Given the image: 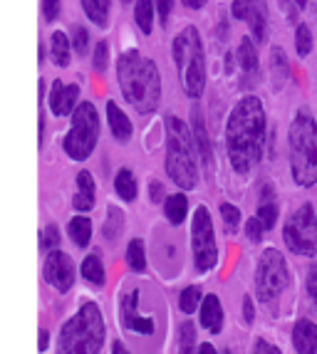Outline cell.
<instances>
[{"instance_id":"obj_1","label":"cell","mask_w":317,"mask_h":354,"mask_svg":"<svg viewBox=\"0 0 317 354\" xmlns=\"http://www.w3.org/2000/svg\"><path fill=\"white\" fill-rule=\"evenodd\" d=\"M265 131H268V119H265L263 102L253 95L238 100L226 124V151L233 171L248 174L263 159Z\"/></svg>"},{"instance_id":"obj_2","label":"cell","mask_w":317,"mask_h":354,"mask_svg":"<svg viewBox=\"0 0 317 354\" xmlns=\"http://www.w3.org/2000/svg\"><path fill=\"white\" fill-rule=\"evenodd\" d=\"M117 82L124 102L149 114L161 102V72L156 62L139 50H127L117 59Z\"/></svg>"},{"instance_id":"obj_3","label":"cell","mask_w":317,"mask_h":354,"mask_svg":"<svg viewBox=\"0 0 317 354\" xmlns=\"http://www.w3.org/2000/svg\"><path fill=\"white\" fill-rule=\"evenodd\" d=\"M166 174L179 189L191 191L199 186V156L186 122L176 114H166Z\"/></svg>"},{"instance_id":"obj_4","label":"cell","mask_w":317,"mask_h":354,"mask_svg":"<svg viewBox=\"0 0 317 354\" xmlns=\"http://www.w3.org/2000/svg\"><path fill=\"white\" fill-rule=\"evenodd\" d=\"M171 59L181 77L183 92L191 100H199L206 89V53L199 28L186 25L171 42Z\"/></svg>"},{"instance_id":"obj_5","label":"cell","mask_w":317,"mask_h":354,"mask_svg":"<svg viewBox=\"0 0 317 354\" xmlns=\"http://www.w3.org/2000/svg\"><path fill=\"white\" fill-rule=\"evenodd\" d=\"M290 147V171L298 186L317 183V122L307 109L295 114L288 134Z\"/></svg>"},{"instance_id":"obj_6","label":"cell","mask_w":317,"mask_h":354,"mask_svg":"<svg viewBox=\"0 0 317 354\" xmlns=\"http://www.w3.org/2000/svg\"><path fill=\"white\" fill-rule=\"evenodd\" d=\"M105 342V319L94 302H84L60 332L57 354H97Z\"/></svg>"},{"instance_id":"obj_7","label":"cell","mask_w":317,"mask_h":354,"mask_svg":"<svg viewBox=\"0 0 317 354\" xmlns=\"http://www.w3.org/2000/svg\"><path fill=\"white\" fill-rule=\"evenodd\" d=\"M72 124L62 139V149L72 161H87L100 142L102 122L92 102H80L70 114Z\"/></svg>"},{"instance_id":"obj_8","label":"cell","mask_w":317,"mask_h":354,"mask_svg":"<svg viewBox=\"0 0 317 354\" xmlns=\"http://www.w3.org/2000/svg\"><path fill=\"white\" fill-rule=\"evenodd\" d=\"M282 241L288 245L290 253L295 255H312L317 253V216L312 203H302L293 213L282 228Z\"/></svg>"},{"instance_id":"obj_9","label":"cell","mask_w":317,"mask_h":354,"mask_svg":"<svg viewBox=\"0 0 317 354\" xmlns=\"http://www.w3.org/2000/svg\"><path fill=\"white\" fill-rule=\"evenodd\" d=\"M290 285V270L280 250L268 248L258 260V272H255V290L263 302H273L282 290Z\"/></svg>"},{"instance_id":"obj_10","label":"cell","mask_w":317,"mask_h":354,"mask_svg":"<svg viewBox=\"0 0 317 354\" xmlns=\"http://www.w3.org/2000/svg\"><path fill=\"white\" fill-rule=\"evenodd\" d=\"M191 250H194V263L201 272L211 270L218 263L213 221L206 206H199L194 211V221H191Z\"/></svg>"},{"instance_id":"obj_11","label":"cell","mask_w":317,"mask_h":354,"mask_svg":"<svg viewBox=\"0 0 317 354\" xmlns=\"http://www.w3.org/2000/svg\"><path fill=\"white\" fill-rule=\"evenodd\" d=\"M230 15L248 25L253 42H265L268 37V0H233Z\"/></svg>"},{"instance_id":"obj_12","label":"cell","mask_w":317,"mask_h":354,"mask_svg":"<svg viewBox=\"0 0 317 354\" xmlns=\"http://www.w3.org/2000/svg\"><path fill=\"white\" fill-rule=\"evenodd\" d=\"M42 275H45V283L53 285L57 292H67L75 283V263L62 250H50V255L45 258Z\"/></svg>"},{"instance_id":"obj_13","label":"cell","mask_w":317,"mask_h":354,"mask_svg":"<svg viewBox=\"0 0 317 354\" xmlns=\"http://www.w3.org/2000/svg\"><path fill=\"white\" fill-rule=\"evenodd\" d=\"M80 104V84H67L62 80H55L47 92V106L55 117H70L75 106Z\"/></svg>"},{"instance_id":"obj_14","label":"cell","mask_w":317,"mask_h":354,"mask_svg":"<svg viewBox=\"0 0 317 354\" xmlns=\"http://www.w3.org/2000/svg\"><path fill=\"white\" fill-rule=\"evenodd\" d=\"M191 136H194L196 153L201 156L203 166H206V169H211V166H213L211 139H208V131H206V122H203V114H201V109H194V112H191Z\"/></svg>"},{"instance_id":"obj_15","label":"cell","mask_w":317,"mask_h":354,"mask_svg":"<svg viewBox=\"0 0 317 354\" xmlns=\"http://www.w3.org/2000/svg\"><path fill=\"white\" fill-rule=\"evenodd\" d=\"M107 122H109V129H112V136L117 142H129L132 134H134V127H132V119L127 117V112L114 100L107 102Z\"/></svg>"},{"instance_id":"obj_16","label":"cell","mask_w":317,"mask_h":354,"mask_svg":"<svg viewBox=\"0 0 317 354\" xmlns=\"http://www.w3.org/2000/svg\"><path fill=\"white\" fill-rule=\"evenodd\" d=\"M293 344L298 354H317V325L310 319H300L293 330Z\"/></svg>"},{"instance_id":"obj_17","label":"cell","mask_w":317,"mask_h":354,"mask_svg":"<svg viewBox=\"0 0 317 354\" xmlns=\"http://www.w3.org/2000/svg\"><path fill=\"white\" fill-rule=\"evenodd\" d=\"M136 300H139V292H129L124 297V325L129 327L132 332H139V335H152L154 332V322L149 317H139L136 315Z\"/></svg>"},{"instance_id":"obj_18","label":"cell","mask_w":317,"mask_h":354,"mask_svg":"<svg viewBox=\"0 0 317 354\" xmlns=\"http://www.w3.org/2000/svg\"><path fill=\"white\" fill-rule=\"evenodd\" d=\"M201 325L211 335H218L224 327V307H221L216 295H206L203 302H201Z\"/></svg>"},{"instance_id":"obj_19","label":"cell","mask_w":317,"mask_h":354,"mask_svg":"<svg viewBox=\"0 0 317 354\" xmlns=\"http://www.w3.org/2000/svg\"><path fill=\"white\" fill-rule=\"evenodd\" d=\"M50 59H53L55 67H67L72 62L70 35L62 32V30H55L53 35H50Z\"/></svg>"},{"instance_id":"obj_20","label":"cell","mask_w":317,"mask_h":354,"mask_svg":"<svg viewBox=\"0 0 317 354\" xmlns=\"http://www.w3.org/2000/svg\"><path fill=\"white\" fill-rule=\"evenodd\" d=\"M235 59H238V67H241L246 75H255L260 67V59H258V50H255V42L251 37H241L238 42V50H235Z\"/></svg>"},{"instance_id":"obj_21","label":"cell","mask_w":317,"mask_h":354,"mask_svg":"<svg viewBox=\"0 0 317 354\" xmlns=\"http://www.w3.org/2000/svg\"><path fill=\"white\" fill-rule=\"evenodd\" d=\"M134 25L144 32V35H152L154 25H156L154 0H134Z\"/></svg>"},{"instance_id":"obj_22","label":"cell","mask_w":317,"mask_h":354,"mask_svg":"<svg viewBox=\"0 0 317 354\" xmlns=\"http://www.w3.org/2000/svg\"><path fill=\"white\" fill-rule=\"evenodd\" d=\"M164 216L171 225H181L188 216V198L183 194H171L164 201Z\"/></svg>"},{"instance_id":"obj_23","label":"cell","mask_w":317,"mask_h":354,"mask_svg":"<svg viewBox=\"0 0 317 354\" xmlns=\"http://www.w3.org/2000/svg\"><path fill=\"white\" fill-rule=\"evenodd\" d=\"M80 6H82L84 18L92 25H97L100 30L109 28V6H105L102 0H80Z\"/></svg>"},{"instance_id":"obj_24","label":"cell","mask_w":317,"mask_h":354,"mask_svg":"<svg viewBox=\"0 0 317 354\" xmlns=\"http://www.w3.org/2000/svg\"><path fill=\"white\" fill-rule=\"evenodd\" d=\"M80 272H82V278L87 280L89 285H94V288H102V285L107 283L105 266H102L100 253H89L87 258L82 260V268H80Z\"/></svg>"},{"instance_id":"obj_25","label":"cell","mask_w":317,"mask_h":354,"mask_svg":"<svg viewBox=\"0 0 317 354\" xmlns=\"http://www.w3.org/2000/svg\"><path fill=\"white\" fill-rule=\"evenodd\" d=\"M67 236H70V241L75 243L77 248H84L89 238H92V221L87 216H75L70 221V225H67Z\"/></svg>"},{"instance_id":"obj_26","label":"cell","mask_w":317,"mask_h":354,"mask_svg":"<svg viewBox=\"0 0 317 354\" xmlns=\"http://www.w3.org/2000/svg\"><path fill=\"white\" fill-rule=\"evenodd\" d=\"M114 191L127 203H132L136 198V178L129 169H119L117 171V176H114Z\"/></svg>"},{"instance_id":"obj_27","label":"cell","mask_w":317,"mask_h":354,"mask_svg":"<svg viewBox=\"0 0 317 354\" xmlns=\"http://www.w3.org/2000/svg\"><path fill=\"white\" fill-rule=\"evenodd\" d=\"M127 263L134 272H144V268H147V250H144V243L139 238L129 241V245H127Z\"/></svg>"},{"instance_id":"obj_28","label":"cell","mask_w":317,"mask_h":354,"mask_svg":"<svg viewBox=\"0 0 317 354\" xmlns=\"http://www.w3.org/2000/svg\"><path fill=\"white\" fill-rule=\"evenodd\" d=\"M295 50L300 57H307L312 50V30L305 23H298V28H295Z\"/></svg>"},{"instance_id":"obj_29","label":"cell","mask_w":317,"mask_h":354,"mask_svg":"<svg viewBox=\"0 0 317 354\" xmlns=\"http://www.w3.org/2000/svg\"><path fill=\"white\" fill-rule=\"evenodd\" d=\"M70 45H72V53H77L80 57H82V55H87V50H89V30L84 28V25H75V28H72Z\"/></svg>"},{"instance_id":"obj_30","label":"cell","mask_w":317,"mask_h":354,"mask_svg":"<svg viewBox=\"0 0 317 354\" xmlns=\"http://www.w3.org/2000/svg\"><path fill=\"white\" fill-rule=\"evenodd\" d=\"M109 65V42L100 40L92 50V70L94 72H105Z\"/></svg>"},{"instance_id":"obj_31","label":"cell","mask_w":317,"mask_h":354,"mask_svg":"<svg viewBox=\"0 0 317 354\" xmlns=\"http://www.w3.org/2000/svg\"><path fill=\"white\" fill-rule=\"evenodd\" d=\"M255 218L260 221V225H263L265 230H271L273 225L278 223V206L273 201H265L258 206V216Z\"/></svg>"},{"instance_id":"obj_32","label":"cell","mask_w":317,"mask_h":354,"mask_svg":"<svg viewBox=\"0 0 317 354\" xmlns=\"http://www.w3.org/2000/svg\"><path fill=\"white\" fill-rule=\"evenodd\" d=\"M221 218H224L226 230L233 233V230L238 228V223H241V211H238V206H233V203H221Z\"/></svg>"},{"instance_id":"obj_33","label":"cell","mask_w":317,"mask_h":354,"mask_svg":"<svg viewBox=\"0 0 317 354\" xmlns=\"http://www.w3.org/2000/svg\"><path fill=\"white\" fill-rule=\"evenodd\" d=\"M199 300H201V290L191 285V288H186L181 292V300H179V305H181L183 313L191 315L194 310H199Z\"/></svg>"},{"instance_id":"obj_34","label":"cell","mask_w":317,"mask_h":354,"mask_svg":"<svg viewBox=\"0 0 317 354\" xmlns=\"http://www.w3.org/2000/svg\"><path fill=\"white\" fill-rule=\"evenodd\" d=\"M179 339H181V347H179V354H196L194 349V325L191 322H183L181 325V335H179Z\"/></svg>"},{"instance_id":"obj_35","label":"cell","mask_w":317,"mask_h":354,"mask_svg":"<svg viewBox=\"0 0 317 354\" xmlns=\"http://www.w3.org/2000/svg\"><path fill=\"white\" fill-rule=\"evenodd\" d=\"M154 10H156V20L161 28L169 25L171 10H174V0H154Z\"/></svg>"},{"instance_id":"obj_36","label":"cell","mask_w":317,"mask_h":354,"mask_svg":"<svg viewBox=\"0 0 317 354\" xmlns=\"http://www.w3.org/2000/svg\"><path fill=\"white\" fill-rule=\"evenodd\" d=\"M60 245V228L57 225H47L45 233L40 238V248L42 250H55Z\"/></svg>"},{"instance_id":"obj_37","label":"cell","mask_w":317,"mask_h":354,"mask_svg":"<svg viewBox=\"0 0 317 354\" xmlns=\"http://www.w3.org/2000/svg\"><path fill=\"white\" fill-rule=\"evenodd\" d=\"M40 8H42L45 23H55V20L60 18V10H62V0H42Z\"/></svg>"},{"instance_id":"obj_38","label":"cell","mask_w":317,"mask_h":354,"mask_svg":"<svg viewBox=\"0 0 317 354\" xmlns=\"http://www.w3.org/2000/svg\"><path fill=\"white\" fill-rule=\"evenodd\" d=\"M273 70H275L278 77H290V65L288 57L280 48H273Z\"/></svg>"},{"instance_id":"obj_39","label":"cell","mask_w":317,"mask_h":354,"mask_svg":"<svg viewBox=\"0 0 317 354\" xmlns=\"http://www.w3.org/2000/svg\"><path fill=\"white\" fill-rule=\"evenodd\" d=\"M280 3H282V10L288 12L290 20H298L300 12L307 8V0H280Z\"/></svg>"},{"instance_id":"obj_40","label":"cell","mask_w":317,"mask_h":354,"mask_svg":"<svg viewBox=\"0 0 317 354\" xmlns=\"http://www.w3.org/2000/svg\"><path fill=\"white\" fill-rule=\"evenodd\" d=\"M72 206L77 211H89L94 206V194H84V191H77L75 198H72Z\"/></svg>"},{"instance_id":"obj_41","label":"cell","mask_w":317,"mask_h":354,"mask_svg":"<svg viewBox=\"0 0 317 354\" xmlns=\"http://www.w3.org/2000/svg\"><path fill=\"white\" fill-rule=\"evenodd\" d=\"M263 233H265V228L260 225L258 218H251L246 223V236L251 238L253 243H260V241H263Z\"/></svg>"},{"instance_id":"obj_42","label":"cell","mask_w":317,"mask_h":354,"mask_svg":"<svg viewBox=\"0 0 317 354\" xmlns=\"http://www.w3.org/2000/svg\"><path fill=\"white\" fill-rule=\"evenodd\" d=\"M77 183V191H84V194H94V178L89 171H80L75 178Z\"/></svg>"},{"instance_id":"obj_43","label":"cell","mask_w":317,"mask_h":354,"mask_svg":"<svg viewBox=\"0 0 317 354\" xmlns=\"http://www.w3.org/2000/svg\"><path fill=\"white\" fill-rule=\"evenodd\" d=\"M305 290H307V295H310V300L317 305V266H312L310 270H307Z\"/></svg>"},{"instance_id":"obj_44","label":"cell","mask_w":317,"mask_h":354,"mask_svg":"<svg viewBox=\"0 0 317 354\" xmlns=\"http://www.w3.org/2000/svg\"><path fill=\"white\" fill-rule=\"evenodd\" d=\"M253 354H282V352L275 347V344L265 342V339H258V342H255V347H253Z\"/></svg>"},{"instance_id":"obj_45","label":"cell","mask_w":317,"mask_h":354,"mask_svg":"<svg viewBox=\"0 0 317 354\" xmlns=\"http://www.w3.org/2000/svg\"><path fill=\"white\" fill-rule=\"evenodd\" d=\"M149 194H152V201L154 203H164L166 201V191L164 186L158 181H152V186H149Z\"/></svg>"},{"instance_id":"obj_46","label":"cell","mask_w":317,"mask_h":354,"mask_svg":"<svg viewBox=\"0 0 317 354\" xmlns=\"http://www.w3.org/2000/svg\"><path fill=\"white\" fill-rule=\"evenodd\" d=\"M243 317H246L248 325H253V319H255V313H253V300L251 297H243Z\"/></svg>"},{"instance_id":"obj_47","label":"cell","mask_w":317,"mask_h":354,"mask_svg":"<svg viewBox=\"0 0 317 354\" xmlns=\"http://www.w3.org/2000/svg\"><path fill=\"white\" fill-rule=\"evenodd\" d=\"M206 3L208 0H181V6L188 8V10H201V8H206Z\"/></svg>"},{"instance_id":"obj_48","label":"cell","mask_w":317,"mask_h":354,"mask_svg":"<svg viewBox=\"0 0 317 354\" xmlns=\"http://www.w3.org/2000/svg\"><path fill=\"white\" fill-rule=\"evenodd\" d=\"M112 354H129V352H127V347L117 339V342L112 344Z\"/></svg>"},{"instance_id":"obj_49","label":"cell","mask_w":317,"mask_h":354,"mask_svg":"<svg viewBox=\"0 0 317 354\" xmlns=\"http://www.w3.org/2000/svg\"><path fill=\"white\" fill-rule=\"evenodd\" d=\"M196 354H216V349H213V344L206 342V344H201L199 352H196Z\"/></svg>"},{"instance_id":"obj_50","label":"cell","mask_w":317,"mask_h":354,"mask_svg":"<svg viewBox=\"0 0 317 354\" xmlns=\"http://www.w3.org/2000/svg\"><path fill=\"white\" fill-rule=\"evenodd\" d=\"M37 347H40V352H45V349H47V332H40V339H37Z\"/></svg>"},{"instance_id":"obj_51","label":"cell","mask_w":317,"mask_h":354,"mask_svg":"<svg viewBox=\"0 0 317 354\" xmlns=\"http://www.w3.org/2000/svg\"><path fill=\"white\" fill-rule=\"evenodd\" d=\"M119 3H124V6H129V3H134V0H119Z\"/></svg>"},{"instance_id":"obj_52","label":"cell","mask_w":317,"mask_h":354,"mask_svg":"<svg viewBox=\"0 0 317 354\" xmlns=\"http://www.w3.org/2000/svg\"><path fill=\"white\" fill-rule=\"evenodd\" d=\"M102 3H105V6H109V8H112V0H102Z\"/></svg>"}]
</instances>
